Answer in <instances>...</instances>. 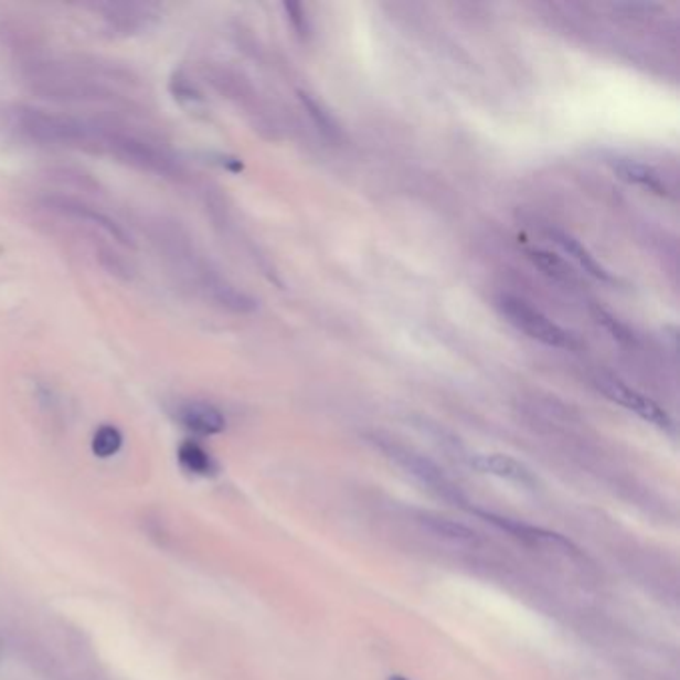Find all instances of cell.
<instances>
[{"label": "cell", "instance_id": "obj_1", "mask_svg": "<svg viewBox=\"0 0 680 680\" xmlns=\"http://www.w3.org/2000/svg\"><path fill=\"white\" fill-rule=\"evenodd\" d=\"M21 74L31 93L62 104H84L124 110L132 108L130 91L138 86L135 74L114 62L96 59H49L29 54Z\"/></svg>", "mask_w": 680, "mask_h": 680}, {"label": "cell", "instance_id": "obj_2", "mask_svg": "<svg viewBox=\"0 0 680 680\" xmlns=\"http://www.w3.org/2000/svg\"><path fill=\"white\" fill-rule=\"evenodd\" d=\"M145 232L168 269L184 288L196 289L200 296L230 311H249L254 308L252 299L227 284L198 252L196 242L188 234L184 224L174 217L152 216L146 220Z\"/></svg>", "mask_w": 680, "mask_h": 680}, {"label": "cell", "instance_id": "obj_3", "mask_svg": "<svg viewBox=\"0 0 680 680\" xmlns=\"http://www.w3.org/2000/svg\"><path fill=\"white\" fill-rule=\"evenodd\" d=\"M9 124L32 145L100 155V118H81L21 104L9 110Z\"/></svg>", "mask_w": 680, "mask_h": 680}, {"label": "cell", "instance_id": "obj_4", "mask_svg": "<svg viewBox=\"0 0 680 680\" xmlns=\"http://www.w3.org/2000/svg\"><path fill=\"white\" fill-rule=\"evenodd\" d=\"M100 118L103 140L100 155L110 156L114 160L140 170L145 174L158 176L166 180H184L185 166L168 146L158 142L150 135L135 130L116 118Z\"/></svg>", "mask_w": 680, "mask_h": 680}, {"label": "cell", "instance_id": "obj_5", "mask_svg": "<svg viewBox=\"0 0 680 680\" xmlns=\"http://www.w3.org/2000/svg\"><path fill=\"white\" fill-rule=\"evenodd\" d=\"M46 212H51L54 216L64 217L76 222L81 226L91 227L94 232H100L103 236L113 240L114 244L124 247H135V240L130 236V232L113 216H108L103 210L86 204L78 198L64 196V194H46L39 200Z\"/></svg>", "mask_w": 680, "mask_h": 680}, {"label": "cell", "instance_id": "obj_6", "mask_svg": "<svg viewBox=\"0 0 680 680\" xmlns=\"http://www.w3.org/2000/svg\"><path fill=\"white\" fill-rule=\"evenodd\" d=\"M86 9L100 14L108 31L118 36H135L140 32L152 29L162 17V7L156 2H140V0H108V2H94Z\"/></svg>", "mask_w": 680, "mask_h": 680}, {"label": "cell", "instance_id": "obj_7", "mask_svg": "<svg viewBox=\"0 0 680 680\" xmlns=\"http://www.w3.org/2000/svg\"><path fill=\"white\" fill-rule=\"evenodd\" d=\"M499 309L517 330L525 331L529 338L545 343L549 348H573V338L567 331L559 328L555 321L549 320L545 314L529 306L523 299L513 296H501Z\"/></svg>", "mask_w": 680, "mask_h": 680}, {"label": "cell", "instance_id": "obj_8", "mask_svg": "<svg viewBox=\"0 0 680 680\" xmlns=\"http://www.w3.org/2000/svg\"><path fill=\"white\" fill-rule=\"evenodd\" d=\"M375 445H378L383 454L387 455L392 461L400 465L407 474L413 475L415 479H419L422 484L427 485L429 489H435V491L444 493L445 497L455 493L454 484L447 479L444 469H442L439 465L433 464L432 459H427L425 455L417 454V451H413L410 447L395 444V442H383V439H378Z\"/></svg>", "mask_w": 680, "mask_h": 680}, {"label": "cell", "instance_id": "obj_9", "mask_svg": "<svg viewBox=\"0 0 680 680\" xmlns=\"http://www.w3.org/2000/svg\"><path fill=\"white\" fill-rule=\"evenodd\" d=\"M597 387L607 395L610 402L618 403L625 410L637 413L640 419L652 423L665 432L672 429V419H670L669 413L665 412L659 403H655L647 395L633 390L627 383L618 382L615 378H601V380H597Z\"/></svg>", "mask_w": 680, "mask_h": 680}, {"label": "cell", "instance_id": "obj_10", "mask_svg": "<svg viewBox=\"0 0 680 680\" xmlns=\"http://www.w3.org/2000/svg\"><path fill=\"white\" fill-rule=\"evenodd\" d=\"M178 422L196 435H217L226 429V417L216 405L206 402H185L176 412Z\"/></svg>", "mask_w": 680, "mask_h": 680}, {"label": "cell", "instance_id": "obj_11", "mask_svg": "<svg viewBox=\"0 0 680 680\" xmlns=\"http://www.w3.org/2000/svg\"><path fill=\"white\" fill-rule=\"evenodd\" d=\"M471 467L484 475L501 477L513 484L533 485L535 477L525 465L517 461L516 457L503 454H479L471 457Z\"/></svg>", "mask_w": 680, "mask_h": 680}, {"label": "cell", "instance_id": "obj_12", "mask_svg": "<svg viewBox=\"0 0 680 680\" xmlns=\"http://www.w3.org/2000/svg\"><path fill=\"white\" fill-rule=\"evenodd\" d=\"M549 234H551V237L555 240L556 246L561 247V249L567 254L569 258L575 259L578 266L585 269L587 274H591L593 278L603 279V281H610V276H608L607 269L603 268V266L598 264L597 259L591 256V252H588L587 247L583 246L578 240H575L573 236H569V234L561 232V230H551Z\"/></svg>", "mask_w": 680, "mask_h": 680}, {"label": "cell", "instance_id": "obj_13", "mask_svg": "<svg viewBox=\"0 0 680 680\" xmlns=\"http://www.w3.org/2000/svg\"><path fill=\"white\" fill-rule=\"evenodd\" d=\"M615 172H617L618 178H623L629 184L642 185V188H647L650 192H657V194H667V185L662 184L657 170H652L650 166L640 164L635 160H617Z\"/></svg>", "mask_w": 680, "mask_h": 680}, {"label": "cell", "instance_id": "obj_14", "mask_svg": "<svg viewBox=\"0 0 680 680\" xmlns=\"http://www.w3.org/2000/svg\"><path fill=\"white\" fill-rule=\"evenodd\" d=\"M419 523L433 535L442 536L447 541H455V543H474L475 541V531L465 527L464 523H457L449 517L423 513L419 517Z\"/></svg>", "mask_w": 680, "mask_h": 680}, {"label": "cell", "instance_id": "obj_15", "mask_svg": "<svg viewBox=\"0 0 680 680\" xmlns=\"http://www.w3.org/2000/svg\"><path fill=\"white\" fill-rule=\"evenodd\" d=\"M178 461L184 467L188 474L208 475L216 471V461L212 459V455L208 454L202 445L196 442H184L178 447Z\"/></svg>", "mask_w": 680, "mask_h": 680}, {"label": "cell", "instance_id": "obj_16", "mask_svg": "<svg viewBox=\"0 0 680 680\" xmlns=\"http://www.w3.org/2000/svg\"><path fill=\"white\" fill-rule=\"evenodd\" d=\"M123 433L114 425H100L93 435V454L100 459H108L120 451Z\"/></svg>", "mask_w": 680, "mask_h": 680}, {"label": "cell", "instance_id": "obj_17", "mask_svg": "<svg viewBox=\"0 0 680 680\" xmlns=\"http://www.w3.org/2000/svg\"><path fill=\"white\" fill-rule=\"evenodd\" d=\"M170 93H172L178 103L184 104V106L185 104L196 106V104L204 100L202 93L196 88V84L192 83L182 71L172 74V78H170Z\"/></svg>", "mask_w": 680, "mask_h": 680}, {"label": "cell", "instance_id": "obj_18", "mask_svg": "<svg viewBox=\"0 0 680 680\" xmlns=\"http://www.w3.org/2000/svg\"><path fill=\"white\" fill-rule=\"evenodd\" d=\"M531 259L535 262L539 268L545 269L546 274L555 276V278H569V269L561 259H556L549 252H531Z\"/></svg>", "mask_w": 680, "mask_h": 680}, {"label": "cell", "instance_id": "obj_19", "mask_svg": "<svg viewBox=\"0 0 680 680\" xmlns=\"http://www.w3.org/2000/svg\"><path fill=\"white\" fill-rule=\"evenodd\" d=\"M299 98H301V103L306 104L309 116L316 120L321 130H326V132H333L336 130V124L331 120L330 114L326 113L320 104L316 103L309 94L299 93Z\"/></svg>", "mask_w": 680, "mask_h": 680}, {"label": "cell", "instance_id": "obj_20", "mask_svg": "<svg viewBox=\"0 0 680 680\" xmlns=\"http://www.w3.org/2000/svg\"><path fill=\"white\" fill-rule=\"evenodd\" d=\"M284 9L288 11L289 21L294 22L296 31L306 32V17H304V9H301V4H298V2H286V4H284Z\"/></svg>", "mask_w": 680, "mask_h": 680}, {"label": "cell", "instance_id": "obj_21", "mask_svg": "<svg viewBox=\"0 0 680 680\" xmlns=\"http://www.w3.org/2000/svg\"><path fill=\"white\" fill-rule=\"evenodd\" d=\"M387 680H407L405 677H400V674H395V677H390Z\"/></svg>", "mask_w": 680, "mask_h": 680}]
</instances>
